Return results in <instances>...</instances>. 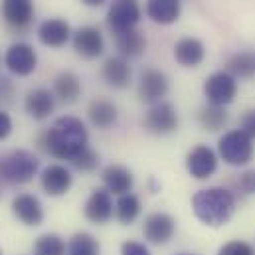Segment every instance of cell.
I'll return each mask as SVG.
<instances>
[{"label": "cell", "instance_id": "1", "mask_svg": "<svg viewBox=\"0 0 255 255\" xmlns=\"http://www.w3.org/2000/svg\"><path fill=\"white\" fill-rule=\"evenodd\" d=\"M87 140L89 134L83 121L73 115L56 119L44 136L46 150L60 160H71L73 156H77L83 148H87Z\"/></svg>", "mask_w": 255, "mask_h": 255}, {"label": "cell", "instance_id": "2", "mask_svg": "<svg viewBox=\"0 0 255 255\" xmlns=\"http://www.w3.org/2000/svg\"><path fill=\"white\" fill-rule=\"evenodd\" d=\"M192 210L194 216L212 228H220L230 222V218L236 212V198L226 188L214 186L198 190L192 196Z\"/></svg>", "mask_w": 255, "mask_h": 255}, {"label": "cell", "instance_id": "3", "mask_svg": "<svg viewBox=\"0 0 255 255\" xmlns=\"http://www.w3.org/2000/svg\"><path fill=\"white\" fill-rule=\"evenodd\" d=\"M40 168V160L30 150H12L0 156V180L6 184H28Z\"/></svg>", "mask_w": 255, "mask_h": 255}, {"label": "cell", "instance_id": "4", "mask_svg": "<svg viewBox=\"0 0 255 255\" xmlns=\"http://www.w3.org/2000/svg\"><path fill=\"white\" fill-rule=\"evenodd\" d=\"M254 138L242 128L228 130L218 140V154L230 166H246L254 158Z\"/></svg>", "mask_w": 255, "mask_h": 255}, {"label": "cell", "instance_id": "5", "mask_svg": "<svg viewBox=\"0 0 255 255\" xmlns=\"http://www.w3.org/2000/svg\"><path fill=\"white\" fill-rule=\"evenodd\" d=\"M142 125L150 134L166 136V134H172L178 128L180 117H178V111H176V107L172 103L160 101V103L152 105L146 111V115L142 119Z\"/></svg>", "mask_w": 255, "mask_h": 255}, {"label": "cell", "instance_id": "6", "mask_svg": "<svg viewBox=\"0 0 255 255\" xmlns=\"http://www.w3.org/2000/svg\"><path fill=\"white\" fill-rule=\"evenodd\" d=\"M142 10L138 0H113L107 10V26L113 34L134 30L140 22Z\"/></svg>", "mask_w": 255, "mask_h": 255}, {"label": "cell", "instance_id": "7", "mask_svg": "<svg viewBox=\"0 0 255 255\" xmlns=\"http://www.w3.org/2000/svg\"><path fill=\"white\" fill-rule=\"evenodd\" d=\"M204 95L210 105L226 107L230 105L238 95V81L228 71H216L212 73L204 83Z\"/></svg>", "mask_w": 255, "mask_h": 255}, {"label": "cell", "instance_id": "8", "mask_svg": "<svg viewBox=\"0 0 255 255\" xmlns=\"http://www.w3.org/2000/svg\"><path fill=\"white\" fill-rule=\"evenodd\" d=\"M4 65L8 67L10 73L18 77H28L38 67V54L30 44H12L4 54Z\"/></svg>", "mask_w": 255, "mask_h": 255}, {"label": "cell", "instance_id": "9", "mask_svg": "<svg viewBox=\"0 0 255 255\" xmlns=\"http://www.w3.org/2000/svg\"><path fill=\"white\" fill-rule=\"evenodd\" d=\"M168 89H170V81H168L166 73H162L160 69H144L140 73V79H138L140 101L156 105L162 101V97H166Z\"/></svg>", "mask_w": 255, "mask_h": 255}, {"label": "cell", "instance_id": "10", "mask_svg": "<svg viewBox=\"0 0 255 255\" xmlns=\"http://www.w3.org/2000/svg\"><path fill=\"white\" fill-rule=\"evenodd\" d=\"M71 44H73L75 54L81 56L83 60H95L105 52L103 34L95 26H83L75 30L71 36Z\"/></svg>", "mask_w": 255, "mask_h": 255}, {"label": "cell", "instance_id": "11", "mask_svg": "<svg viewBox=\"0 0 255 255\" xmlns=\"http://www.w3.org/2000/svg\"><path fill=\"white\" fill-rule=\"evenodd\" d=\"M174 232H176V222L170 214L154 212V214L144 218V224H142L144 240L154 244V246L168 244L174 238Z\"/></svg>", "mask_w": 255, "mask_h": 255}, {"label": "cell", "instance_id": "12", "mask_svg": "<svg viewBox=\"0 0 255 255\" xmlns=\"http://www.w3.org/2000/svg\"><path fill=\"white\" fill-rule=\"evenodd\" d=\"M113 198L107 188H95L83 204V216L95 226H103L113 218Z\"/></svg>", "mask_w": 255, "mask_h": 255}, {"label": "cell", "instance_id": "13", "mask_svg": "<svg viewBox=\"0 0 255 255\" xmlns=\"http://www.w3.org/2000/svg\"><path fill=\"white\" fill-rule=\"evenodd\" d=\"M186 170L196 180L210 178L218 170V154L206 144L194 146L186 156Z\"/></svg>", "mask_w": 255, "mask_h": 255}, {"label": "cell", "instance_id": "14", "mask_svg": "<svg viewBox=\"0 0 255 255\" xmlns=\"http://www.w3.org/2000/svg\"><path fill=\"white\" fill-rule=\"evenodd\" d=\"M12 214L24 226H40L44 222V206L34 194H18L12 200Z\"/></svg>", "mask_w": 255, "mask_h": 255}, {"label": "cell", "instance_id": "15", "mask_svg": "<svg viewBox=\"0 0 255 255\" xmlns=\"http://www.w3.org/2000/svg\"><path fill=\"white\" fill-rule=\"evenodd\" d=\"M40 182L48 196L58 198V196H64L69 192L71 184H73V176H71L69 168H65L64 164H50L44 168Z\"/></svg>", "mask_w": 255, "mask_h": 255}, {"label": "cell", "instance_id": "16", "mask_svg": "<svg viewBox=\"0 0 255 255\" xmlns=\"http://www.w3.org/2000/svg\"><path fill=\"white\" fill-rule=\"evenodd\" d=\"M34 2L32 0H2V16L6 24L14 30H24L34 20Z\"/></svg>", "mask_w": 255, "mask_h": 255}, {"label": "cell", "instance_id": "17", "mask_svg": "<svg viewBox=\"0 0 255 255\" xmlns=\"http://www.w3.org/2000/svg\"><path fill=\"white\" fill-rule=\"evenodd\" d=\"M101 77L103 81L113 87V89H125L130 85L132 79V69L125 58L121 56H111L101 65Z\"/></svg>", "mask_w": 255, "mask_h": 255}, {"label": "cell", "instance_id": "18", "mask_svg": "<svg viewBox=\"0 0 255 255\" xmlns=\"http://www.w3.org/2000/svg\"><path fill=\"white\" fill-rule=\"evenodd\" d=\"M56 107V95L54 91L46 89V87H36L32 91H28L26 99H24V109L32 119H48L52 115Z\"/></svg>", "mask_w": 255, "mask_h": 255}, {"label": "cell", "instance_id": "19", "mask_svg": "<svg viewBox=\"0 0 255 255\" xmlns=\"http://www.w3.org/2000/svg\"><path fill=\"white\" fill-rule=\"evenodd\" d=\"M71 28L62 18L44 20L38 28V40L48 48H64L71 38Z\"/></svg>", "mask_w": 255, "mask_h": 255}, {"label": "cell", "instance_id": "20", "mask_svg": "<svg viewBox=\"0 0 255 255\" xmlns=\"http://www.w3.org/2000/svg\"><path fill=\"white\" fill-rule=\"evenodd\" d=\"M101 178H103V188L115 194V196H123V194H128L134 186V176L132 172L121 166V164H109L103 168L101 172Z\"/></svg>", "mask_w": 255, "mask_h": 255}, {"label": "cell", "instance_id": "21", "mask_svg": "<svg viewBox=\"0 0 255 255\" xmlns=\"http://www.w3.org/2000/svg\"><path fill=\"white\" fill-rule=\"evenodd\" d=\"M180 0H146V16L160 26H170L180 18Z\"/></svg>", "mask_w": 255, "mask_h": 255}, {"label": "cell", "instance_id": "22", "mask_svg": "<svg viewBox=\"0 0 255 255\" xmlns=\"http://www.w3.org/2000/svg\"><path fill=\"white\" fill-rule=\"evenodd\" d=\"M115 48L121 58L125 60H134L140 58L146 50V38L140 30H127L121 34H115Z\"/></svg>", "mask_w": 255, "mask_h": 255}, {"label": "cell", "instance_id": "23", "mask_svg": "<svg viewBox=\"0 0 255 255\" xmlns=\"http://www.w3.org/2000/svg\"><path fill=\"white\" fill-rule=\"evenodd\" d=\"M206 58V48L198 38H182L174 46V60L182 67H198Z\"/></svg>", "mask_w": 255, "mask_h": 255}, {"label": "cell", "instance_id": "24", "mask_svg": "<svg viewBox=\"0 0 255 255\" xmlns=\"http://www.w3.org/2000/svg\"><path fill=\"white\" fill-rule=\"evenodd\" d=\"M87 117H89V121H91L93 127L101 128V130H107V128H111L117 123L119 113H117L115 103H111L109 99H101L99 97V99H93L89 103Z\"/></svg>", "mask_w": 255, "mask_h": 255}, {"label": "cell", "instance_id": "25", "mask_svg": "<svg viewBox=\"0 0 255 255\" xmlns=\"http://www.w3.org/2000/svg\"><path fill=\"white\" fill-rule=\"evenodd\" d=\"M54 95L65 103V105H71L79 99L81 95V81L79 77L73 73V71H62L56 75L54 79Z\"/></svg>", "mask_w": 255, "mask_h": 255}, {"label": "cell", "instance_id": "26", "mask_svg": "<svg viewBox=\"0 0 255 255\" xmlns=\"http://www.w3.org/2000/svg\"><path fill=\"white\" fill-rule=\"evenodd\" d=\"M198 123L202 125L204 130H210V132H218L226 127L228 123V113L224 107H218V105H206V107H200L198 109Z\"/></svg>", "mask_w": 255, "mask_h": 255}, {"label": "cell", "instance_id": "27", "mask_svg": "<svg viewBox=\"0 0 255 255\" xmlns=\"http://www.w3.org/2000/svg\"><path fill=\"white\" fill-rule=\"evenodd\" d=\"M140 200L134 194H123L119 196L117 204H115V218L123 224V226H130L138 216H140Z\"/></svg>", "mask_w": 255, "mask_h": 255}, {"label": "cell", "instance_id": "28", "mask_svg": "<svg viewBox=\"0 0 255 255\" xmlns=\"http://www.w3.org/2000/svg\"><path fill=\"white\" fill-rule=\"evenodd\" d=\"M65 255H101V246H99V242L91 234L77 232L69 240Z\"/></svg>", "mask_w": 255, "mask_h": 255}, {"label": "cell", "instance_id": "29", "mask_svg": "<svg viewBox=\"0 0 255 255\" xmlns=\"http://www.w3.org/2000/svg\"><path fill=\"white\" fill-rule=\"evenodd\" d=\"M228 73H232L234 77H242L248 79L255 73V56L250 52H238L228 60Z\"/></svg>", "mask_w": 255, "mask_h": 255}, {"label": "cell", "instance_id": "30", "mask_svg": "<svg viewBox=\"0 0 255 255\" xmlns=\"http://www.w3.org/2000/svg\"><path fill=\"white\" fill-rule=\"evenodd\" d=\"M65 242L58 234H44L34 242V255H65Z\"/></svg>", "mask_w": 255, "mask_h": 255}, {"label": "cell", "instance_id": "31", "mask_svg": "<svg viewBox=\"0 0 255 255\" xmlns=\"http://www.w3.org/2000/svg\"><path fill=\"white\" fill-rule=\"evenodd\" d=\"M69 162H71L77 170H81V172H93V170L99 166V154L87 146V148H83L77 156H73Z\"/></svg>", "mask_w": 255, "mask_h": 255}, {"label": "cell", "instance_id": "32", "mask_svg": "<svg viewBox=\"0 0 255 255\" xmlns=\"http://www.w3.org/2000/svg\"><path fill=\"white\" fill-rule=\"evenodd\" d=\"M218 255H255V250L248 242L234 240V242L224 244V246L218 250Z\"/></svg>", "mask_w": 255, "mask_h": 255}, {"label": "cell", "instance_id": "33", "mask_svg": "<svg viewBox=\"0 0 255 255\" xmlns=\"http://www.w3.org/2000/svg\"><path fill=\"white\" fill-rule=\"evenodd\" d=\"M16 85L8 75H0V103H12Z\"/></svg>", "mask_w": 255, "mask_h": 255}, {"label": "cell", "instance_id": "34", "mask_svg": "<svg viewBox=\"0 0 255 255\" xmlns=\"http://www.w3.org/2000/svg\"><path fill=\"white\" fill-rule=\"evenodd\" d=\"M121 255H152L150 250L140 244V242H134V240H127L121 244Z\"/></svg>", "mask_w": 255, "mask_h": 255}, {"label": "cell", "instance_id": "35", "mask_svg": "<svg viewBox=\"0 0 255 255\" xmlns=\"http://www.w3.org/2000/svg\"><path fill=\"white\" fill-rule=\"evenodd\" d=\"M12 128H14L12 117H10L4 109H0V142L6 140V138L12 134Z\"/></svg>", "mask_w": 255, "mask_h": 255}, {"label": "cell", "instance_id": "36", "mask_svg": "<svg viewBox=\"0 0 255 255\" xmlns=\"http://www.w3.org/2000/svg\"><path fill=\"white\" fill-rule=\"evenodd\" d=\"M240 128L248 132L252 138H255V111H246L240 119Z\"/></svg>", "mask_w": 255, "mask_h": 255}, {"label": "cell", "instance_id": "37", "mask_svg": "<svg viewBox=\"0 0 255 255\" xmlns=\"http://www.w3.org/2000/svg\"><path fill=\"white\" fill-rule=\"evenodd\" d=\"M107 0H81V4H85V6H89V8H99V6H103Z\"/></svg>", "mask_w": 255, "mask_h": 255}, {"label": "cell", "instance_id": "38", "mask_svg": "<svg viewBox=\"0 0 255 255\" xmlns=\"http://www.w3.org/2000/svg\"><path fill=\"white\" fill-rule=\"evenodd\" d=\"M178 255H192V254H178Z\"/></svg>", "mask_w": 255, "mask_h": 255}, {"label": "cell", "instance_id": "39", "mask_svg": "<svg viewBox=\"0 0 255 255\" xmlns=\"http://www.w3.org/2000/svg\"><path fill=\"white\" fill-rule=\"evenodd\" d=\"M0 255H2V248H0Z\"/></svg>", "mask_w": 255, "mask_h": 255}, {"label": "cell", "instance_id": "40", "mask_svg": "<svg viewBox=\"0 0 255 255\" xmlns=\"http://www.w3.org/2000/svg\"><path fill=\"white\" fill-rule=\"evenodd\" d=\"M254 188H255V180H254Z\"/></svg>", "mask_w": 255, "mask_h": 255}]
</instances>
